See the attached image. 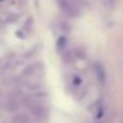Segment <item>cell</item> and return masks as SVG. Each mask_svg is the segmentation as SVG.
Returning a JSON list of instances; mask_svg holds the SVG:
<instances>
[{"label": "cell", "mask_w": 123, "mask_h": 123, "mask_svg": "<svg viewBox=\"0 0 123 123\" xmlns=\"http://www.w3.org/2000/svg\"><path fill=\"white\" fill-rule=\"evenodd\" d=\"M58 7L69 17H77L80 15V0H58Z\"/></svg>", "instance_id": "cell-1"}, {"label": "cell", "mask_w": 123, "mask_h": 123, "mask_svg": "<svg viewBox=\"0 0 123 123\" xmlns=\"http://www.w3.org/2000/svg\"><path fill=\"white\" fill-rule=\"evenodd\" d=\"M13 123H32L29 120V118L24 114H17L16 117L13 118Z\"/></svg>", "instance_id": "cell-3"}, {"label": "cell", "mask_w": 123, "mask_h": 123, "mask_svg": "<svg viewBox=\"0 0 123 123\" xmlns=\"http://www.w3.org/2000/svg\"><path fill=\"white\" fill-rule=\"evenodd\" d=\"M103 3H105L106 7H111L112 3H114V0H103Z\"/></svg>", "instance_id": "cell-4"}, {"label": "cell", "mask_w": 123, "mask_h": 123, "mask_svg": "<svg viewBox=\"0 0 123 123\" xmlns=\"http://www.w3.org/2000/svg\"><path fill=\"white\" fill-rule=\"evenodd\" d=\"M29 110H31V112H32L33 117H35L36 119L41 120V122L45 120L46 117H48V111H46V109L41 103H38V102L29 103Z\"/></svg>", "instance_id": "cell-2"}, {"label": "cell", "mask_w": 123, "mask_h": 123, "mask_svg": "<svg viewBox=\"0 0 123 123\" xmlns=\"http://www.w3.org/2000/svg\"><path fill=\"white\" fill-rule=\"evenodd\" d=\"M0 1H3V0H0Z\"/></svg>", "instance_id": "cell-5"}]
</instances>
